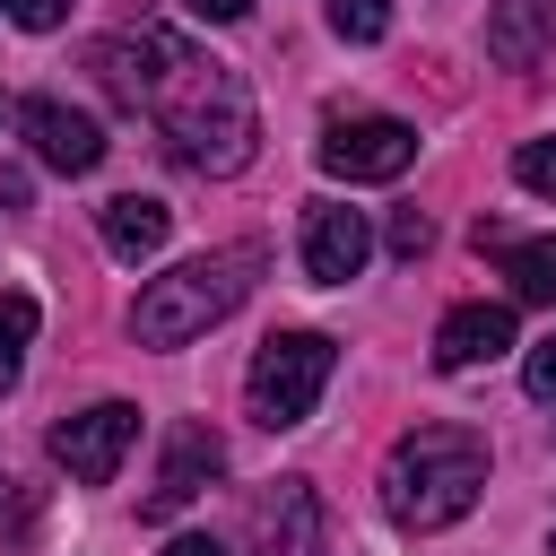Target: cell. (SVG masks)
<instances>
[{
    "mask_svg": "<svg viewBox=\"0 0 556 556\" xmlns=\"http://www.w3.org/2000/svg\"><path fill=\"white\" fill-rule=\"evenodd\" d=\"M513 174H521V191L556 200V139H521V148H513Z\"/></svg>",
    "mask_w": 556,
    "mask_h": 556,
    "instance_id": "e0dca14e",
    "label": "cell"
},
{
    "mask_svg": "<svg viewBox=\"0 0 556 556\" xmlns=\"http://www.w3.org/2000/svg\"><path fill=\"white\" fill-rule=\"evenodd\" d=\"M504 348H513V304H452L443 330H434V365H443V374L495 365Z\"/></svg>",
    "mask_w": 556,
    "mask_h": 556,
    "instance_id": "8fae6325",
    "label": "cell"
},
{
    "mask_svg": "<svg viewBox=\"0 0 556 556\" xmlns=\"http://www.w3.org/2000/svg\"><path fill=\"white\" fill-rule=\"evenodd\" d=\"M330 35L339 43H382L391 35V0H330Z\"/></svg>",
    "mask_w": 556,
    "mask_h": 556,
    "instance_id": "2e32d148",
    "label": "cell"
},
{
    "mask_svg": "<svg viewBox=\"0 0 556 556\" xmlns=\"http://www.w3.org/2000/svg\"><path fill=\"white\" fill-rule=\"evenodd\" d=\"M365 261H374V226H365V208L313 200V208H304V278H313V287H348Z\"/></svg>",
    "mask_w": 556,
    "mask_h": 556,
    "instance_id": "ba28073f",
    "label": "cell"
},
{
    "mask_svg": "<svg viewBox=\"0 0 556 556\" xmlns=\"http://www.w3.org/2000/svg\"><path fill=\"white\" fill-rule=\"evenodd\" d=\"M165 556H226V547H217V539H208V530H182V539H174V547H165Z\"/></svg>",
    "mask_w": 556,
    "mask_h": 556,
    "instance_id": "7402d4cb",
    "label": "cell"
},
{
    "mask_svg": "<svg viewBox=\"0 0 556 556\" xmlns=\"http://www.w3.org/2000/svg\"><path fill=\"white\" fill-rule=\"evenodd\" d=\"M217 469H226V443H217L208 426H174V443H165V460H156V486H148V521L182 513Z\"/></svg>",
    "mask_w": 556,
    "mask_h": 556,
    "instance_id": "30bf717a",
    "label": "cell"
},
{
    "mask_svg": "<svg viewBox=\"0 0 556 556\" xmlns=\"http://www.w3.org/2000/svg\"><path fill=\"white\" fill-rule=\"evenodd\" d=\"M486 52L504 70H539L556 52V0H495L486 9Z\"/></svg>",
    "mask_w": 556,
    "mask_h": 556,
    "instance_id": "7c38bea8",
    "label": "cell"
},
{
    "mask_svg": "<svg viewBox=\"0 0 556 556\" xmlns=\"http://www.w3.org/2000/svg\"><path fill=\"white\" fill-rule=\"evenodd\" d=\"M130 443H139V408H130V400H96V408H78V417L52 426V460H61L78 486H104Z\"/></svg>",
    "mask_w": 556,
    "mask_h": 556,
    "instance_id": "8992f818",
    "label": "cell"
},
{
    "mask_svg": "<svg viewBox=\"0 0 556 556\" xmlns=\"http://www.w3.org/2000/svg\"><path fill=\"white\" fill-rule=\"evenodd\" d=\"M547 556H556V530H547Z\"/></svg>",
    "mask_w": 556,
    "mask_h": 556,
    "instance_id": "603a6c76",
    "label": "cell"
},
{
    "mask_svg": "<svg viewBox=\"0 0 556 556\" xmlns=\"http://www.w3.org/2000/svg\"><path fill=\"white\" fill-rule=\"evenodd\" d=\"M35 295H17V287H0V391L17 382V365H26V339H35Z\"/></svg>",
    "mask_w": 556,
    "mask_h": 556,
    "instance_id": "9a60e30c",
    "label": "cell"
},
{
    "mask_svg": "<svg viewBox=\"0 0 556 556\" xmlns=\"http://www.w3.org/2000/svg\"><path fill=\"white\" fill-rule=\"evenodd\" d=\"M17 130H26L35 165H52V174H96V165H104L96 113H78V104H61V96H26V104H17Z\"/></svg>",
    "mask_w": 556,
    "mask_h": 556,
    "instance_id": "52a82bcc",
    "label": "cell"
},
{
    "mask_svg": "<svg viewBox=\"0 0 556 556\" xmlns=\"http://www.w3.org/2000/svg\"><path fill=\"white\" fill-rule=\"evenodd\" d=\"M96 235H104V252H113V261H156V252H165V235H174V208H165V200H148V191H122V200H104V208H96Z\"/></svg>",
    "mask_w": 556,
    "mask_h": 556,
    "instance_id": "4fadbf2b",
    "label": "cell"
},
{
    "mask_svg": "<svg viewBox=\"0 0 556 556\" xmlns=\"http://www.w3.org/2000/svg\"><path fill=\"white\" fill-rule=\"evenodd\" d=\"M0 9H9V17L26 26V35H52V26L70 17V0H0Z\"/></svg>",
    "mask_w": 556,
    "mask_h": 556,
    "instance_id": "d6986e66",
    "label": "cell"
},
{
    "mask_svg": "<svg viewBox=\"0 0 556 556\" xmlns=\"http://www.w3.org/2000/svg\"><path fill=\"white\" fill-rule=\"evenodd\" d=\"M252 556H321V495L304 478H278L252 504Z\"/></svg>",
    "mask_w": 556,
    "mask_h": 556,
    "instance_id": "9c48e42d",
    "label": "cell"
},
{
    "mask_svg": "<svg viewBox=\"0 0 556 556\" xmlns=\"http://www.w3.org/2000/svg\"><path fill=\"white\" fill-rule=\"evenodd\" d=\"M426 235H434V226H426L417 208H400V217H391V252H400V261H417V252H426Z\"/></svg>",
    "mask_w": 556,
    "mask_h": 556,
    "instance_id": "ffe728a7",
    "label": "cell"
},
{
    "mask_svg": "<svg viewBox=\"0 0 556 556\" xmlns=\"http://www.w3.org/2000/svg\"><path fill=\"white\" fill-rule=\"evenodd\" d=\"M478 252H495L504 261V278H513V295L521 304H556V235H504V226H478Z\"/></svg>",
    "mask_w": 556,
    "mask_h": 556,
    "instance_id": "5bb4252c",
    "label": "cell"
},
{
    "mask_svg": "<svg viewBox=\"0 0 556 556\" xmlns=\"http://www.w3.org/2000/svg\"><path fill=\"white\" fill-rule=\"evenodd\" d=\"M313 156H321V174H339V182H391V174L417 165V130L391 122V113H348V122H330V130L313 139Z\"/></svg>",
    "mask_w": 556,
    "mask_h": 556,
    "instance_id": "5b68a950",
    "label": "cell"
},
{
    "mask_svg": "<svg viewBox=\"0 0 556 556\" xmlns=\"http://www.w3.org/2000/svg\"><path fill=\"white\" fill-rule=\"evenodd\" d=\"M261 278V243H226V252H200V261H174L165 278L139 287L130 304V339L139 348H191L200 330H217Z\"/></svg>",
    "mask_w": 556,
    "mask_h": 556,
    "instance_id": "3957f363",
    "label": "cell"
},
{
    "mask_svg": "<svg viewBox=\"0 0 556 556\" xmlns=\"http://www.w3.org/2000/svg\"><path fill=\"white\" fill-rule=\"evenodd\" d=\"M486 495V434L469 426H417L382 460V513L400 530H452Z\"/></svg>",
    "mask_w": 556,
    "mask_h": 556,
    "instance_id": "7a4b0ae2",
    "label": "cell"
},
{
    "mask_svg": "<svg viewBox=\"0 0 556 556\" xmlns=\"http://www.w3.org/2000/svg\"><path fill=\"white\" fill-rule=\"evenodd\" d=\"M330 365H339V348L321 339V330H278V339H261V356H252V374H243V408H252V426H304L313 417V400L330 391Z\"/></svg>",
    "mask_w": 556,
    "mask_h": 556,
    "instance_id": "277c9868",
    "label": "cell"
},
{
    "mask_svg": "<svg viewBox=\"0 0 556 556\" xmlns=\"http://www.w3.org/2000/svg\"><path fill=\"white\" fill-rule=\"evenodd\" d=\"M104 61H113V87H122L130 104H148V122L165 130V148H174L191 174H243V165H252L261 113H252V87H243L226 61L191 52V43L165 35V26L122 35Z\"/></svg>",
    "mask_w": 556,
    "mask_h": 556,
    "instance_id": "6da1fadb",
    "label": "cell"
},
{
    "mask_svg": "<svg viewBox=\"0 0 556 556\" xmlns=\"http://www.w3.org/2000/svg\"><path fill=\"white\" fill-rule=\"evenodd\" d=\"M521 391H530L539 408H556V330H547V339L521 356Z\"/></svg>",
    "mask_w": 556,
    "mask_h": 556,
    "instance_id": "ac0fdd59",
    "label": "cell"
},
{
    "mask_svg": "<svg viewBox=\"0 0 556 556\" xmlns=\"http://www.w3.org/2000/svg\"><path fill=\"white\" fill-rule=\"evenodd\" d=\"M182 9H191V17H200V26H235V17H243V9H252V0H182Z\"/></svg>",
    "mask_w": 556,
    "mask_h": 556,
    "instance_id": "44dd1931",
    "label": "cell"
}]
</instances>
